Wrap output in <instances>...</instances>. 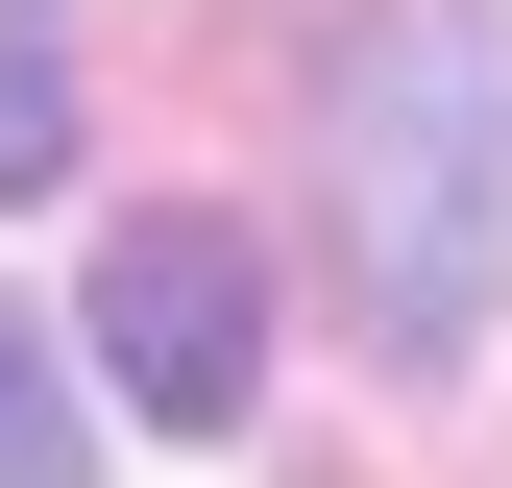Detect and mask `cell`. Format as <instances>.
<instances>
[{"label": "cell", "instance_id": "obj_1", "mask_svg": "<svg viewBox=\"0 0 512 488\" xmlns=\"http://www.w3.org/2000/svg\"><path fill=\"white\" fill-rule=\"evenodd\" d=\"M317 269L366 366H464L512 269V49L488 0H342L317 25Z\"/></svg>", "mask_w": 512, "mask_h": 488}, {"label": "cell", "instance_id": "obj_2", "mask_svg": "<svg viewBox=\"0 0 512 488\" xmlns=\"http://www.w3.org/2000/svg\"><path fill=\"white\" fill-rule=\"evenodd\" d=\"M98 366L171 415V440H220V415L269 391V244H244L220 196H147V220H98Z\"/></svg>", "mask_w": 512, "mask_h": 488}, {"label": "cell", "instance_id": "obj_3", "mask_svg": "<svg viewBox=\"0 0 512 488\" xmlns=\"http://www.w3.org/2000/svg\"><path fill=\"white\" fill-rule=\"evenodd\" d=\"M74 171V0H0V196Z\"/></svg>", "mask_w": 512, "mask_h": 488}, {"label": "cell", "instance_id": "obj_4", "mask_svg": "<svg viewBox=\"0 0 512 488\" xmlns=\"http://www.w3.org/2000/svg\"><path fill=\"white\" fill-rule=\"evenodd\" d=\"M0 488H98V415H74V366H49L25 293H0Z\"/></svg>", "mask_w": 512, "mask_h": 488}]
</instances>
